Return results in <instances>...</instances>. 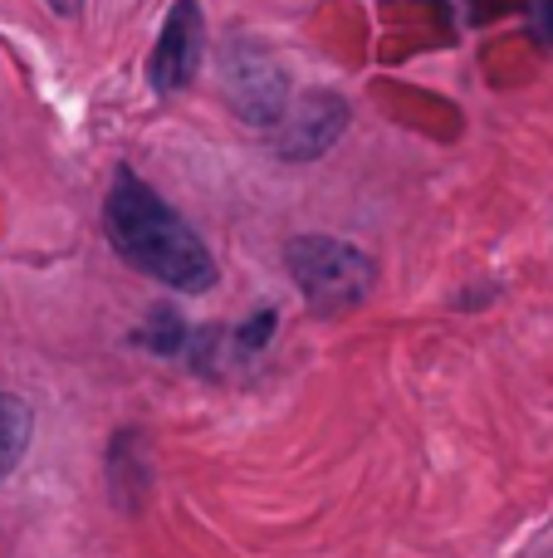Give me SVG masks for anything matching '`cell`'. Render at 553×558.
Here are the masks:
<instances>
[{"label": "cell", "mask_w": 553, "mask_h": 558, "mask_svg": "<svg viewBox=\"0 0 553 558\" xmlns=\"http://www.w3.org/2000/svg\"><path fill=\"white\" fill-rule=\"evenodd\" d=\"M206 49V15L196 0H172L162 20V35L152 45V59H147V84L157 94H176V88L192 84L196 64H201Z\"/></svg>", "instance_id": "277c9868"}, {"label": "cell", "mask_w": 553, "mask_h": 558, "mask_svg": "<svg viewBox=\"0 0 553 558\" xmlns=\"http://www.w3.org/2000/svg\"><path fill=\"white\" fill-rule=\"evenodd\" d=\"M108 241L118 245L127 265L143 275L162 279V284L182 289V294H206L216 284V260L201 245V235L172 211L157 192H147L133 172H123L108 192L103 206Z\"/></svg>", "instance_id": "6da1fadb"}, {"label": "cell", "mask_w": 553, "mask_h": 558, "mask_svg": "<svg viewBox=\"0 0 553 558\" xmlns=\"http://www.w3.org/2000/svg\"><path fill=\"white\" fill-rule=\"evenodd\" d=\"M221 84L231 108L255 128H270L290 108V74L284 64L255 39H231L221 49Z\"/></svg>", "instance_id": "3957f363"}, {"label": "cell", "mask_w": 553, "mask_h": 558, "mask_svg": "<svg viewBox=\"0 0 553 558\" xmlns=\"http://www.w3.org/2000/svg\"><path fill=\"white\" fill-rule=\"evenodd\" d=\"M49 10H54V15H64V20H74L78 10H84V0H45Z\"/></svg>", "instance_id": "52a82bcc"}, {"label": "cell", "mask_w": 553, "mask_h": 558, "mask_svg": "<svg viewBox=\"0 0 553 558\" xmlns=\"http://www.w3.org/2000/svg\"><path fill=\"white\" fill-rule=\"evenodd\" d=\"M348 128V104L339 94H304L299 104L284 108L280 133H274V147L290 162H309V157H323Z\"/></svg>", "instance_id": "5b68a950"}, {"label": "cell", "mask_w": 553, "mask_h": 558, "mask_svg": "<svg viewBox=\"0 0 553 558\" xmlns=\"http://www.w3.org/2000/svg\"><path fill=\"white\" fill-rule=\"evenodd\" d=\"M539 25H544L549 45H553V0H544V10H539Z\"/></svg>", "instance_id": "ba28073f"}, {"label": "cell", "mask_w": 553, "mask_h": 558, "mask_svg": "<svg viewBox=\"0 0 553 558\" xmlns=\"http://www.w3.org/2000/svg\"><path fill=\"white\" fill-rule=\"evenodd\" d=\"M25 446H29V407L20 397L0 392V481L20 465Z\"/></svg>", "instance_id": "8992f818"}, {"label": "cell", "mask_w": 553, "mask_h": 558, "mask_svg": "<svg viewBox=\"0 0 553 558\" xmlns=\"http://www.w3.org/2000/svg\"><path fill=\"white\" fill-rule=\"evenodd\" d=\"M294 284L314 308H353L372 289V260L348 241L333 235H299L284 251Z\"/></svg>", "instance_id": "7a4b0ae2"}]
</instances>
